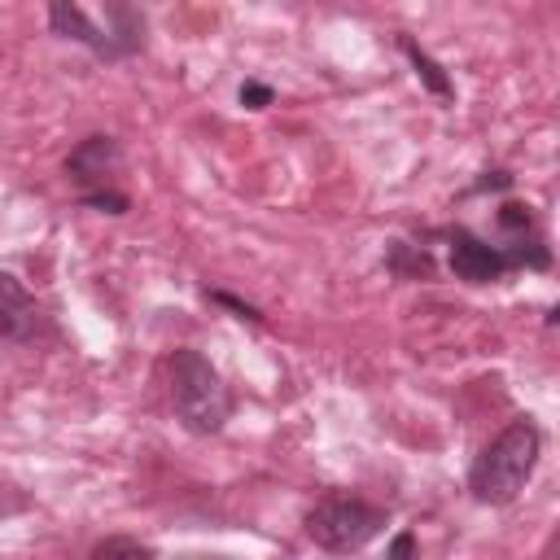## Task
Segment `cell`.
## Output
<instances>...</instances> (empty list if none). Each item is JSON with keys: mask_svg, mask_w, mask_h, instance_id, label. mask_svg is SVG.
Returning <instances> with one entry per match:
<instances>
[{"mask_svg": "<svg viewBox=\"0 0 560 560\" xmlns=\"http://www.w3.org/2000/svg\"><path fill=\"white\" fill-rule=\"evenodd\" d=\"M538 459H542V429H538V420L516 416L472 459V468H468V494L481 508H508L529 486Z\"/></svg>", "mask_w": 560, "mask_h": 560, "instance_id": "obj_1", "label": "cell"}, {"mask_svg": "<svg viewBox=\"0 0 560 560\" xmlns=\"http://www.w3.org/2000/svg\"><path fill=\"white\" fill-rule=\"evenodd\" d=\"M171 407H175V420L201 438L219 433L232 416V394L219 368L192 346H179L171 354Z\"/></svg>", "mask_w": 560, "mask_h": 560, "instance_id": "obj_2", "label": "cell"}, {"mask_svg": "<svg viewBox=\"0 0 560 560\" xmlns=\"http://www.w3.org/2000/svg\"><path fill=\"white\" fill-rule=\"evenodd\" d=\"M389 525V512L381 503H368L363 494H324L306 508L302 516V529L306 538L319 547V551H332V556H350V551H363L381 529Z\"/></svg>", "mask_w": 560, "mask_h": 560, "instance_id": "obj_3", "label": "cell"}, {"mask_svg": "<svg viewBox=\"0 0 560 560\" xmlns=\"http://www.w3.org/2000/svg\"><path fill=\"white\" fill-rule=\"evenodd\" d=\"M446 245H451V276L464 280V284H499L503 276H512V258L503 245L468 232V228H446L442 232Z\"/></svg>", "mask_w": 560, "mask_h": 560, "instance_id": "obj_4", "label": "cell"}, {"mask_svg": "<svg viewBox=\"0 0 560 560\" xmlns=\"http://www.w3.org/2000/svg\"><path fill=\"white\" fill-rule=\"evenodd\" d=\"M61 171H66V179H70L79 192L114 188V179H118V171H122V144H118L114 136H105V131L83 136V140L66 153Z\"/></svg>", "mask_w": 560, "mask_h": 560, "instance_id": "obj_5", "label": "cell"}, {"mask_svg": "<svg viewBox=\"0 0 560 560\" xmlns=\"http://www.w3.org/2000/svg\"><path fill=\"white\" fill-rule=\"evenodd\" d=\"M44 332H48V315H44L39 298L13 271H0V341L26 346Z\"/></svg>", "mask_w": 560, "mask_h": 560, "instance_id": "obj_6", "label": "cell"}, {"mask_svg": "<svg viewBox=\"0 0 560 560\" xmlns=\"http://www.w3.org/2000/svg\"><path fill=\"white\" fill-rule=\"evenodd\" d=\"M48 31H52L57 39L83 44V48H88V52H96L101 61H114L109 31H105V26H96L79 0H48Z\"/></svg>", "mask_w": 560, "mask_h": 560, "instance_id": "obj_7", "label": "cell"}, {"mask_svg": "<svg viewBox=\"0 0 560 560\" xmlns=\"http://www.w3.org/2000/svg\"><path fill=\"white\" fill-rule=\"evenodd\" d=\"M109 9V44H114V61L136 57L144 48V13L131 9V0H105Z\"/></svg>", "mask_w": 560, "mask_h": 560, "instance_id": "obj_8", "label": "cell"}, {"mask_svg": "<svg viewBox=\"0 0 560 560\" xmlns=\"http://www.w3.org/2000/svg\"><path fill=\"white\" fill-rule=\"evenodd\" d=\"M398 52L411 61V70H416V79H420V88L429 92V96H438V101H455V79L442 70V61H433L411 35H398Z\"/></svg>", "mask_w": 560, "mask_h": 560, "instance_id": "obj_9", "label": "cell"}, {"mask_svg": "<svg viewBox=\"0 0 560 560\" xmlns=\"http://www.w3.org/2000/svg\"><path fill=\"white\" fill-rule=\"evenodd\" d=\"M385 267H389L398 280H433V254H429V245L389 241V249H385Z\"/></svg>", "mask_w": 560, "mask_h": 560, "instance_id": "obj_10", "label": "cell"}, {"mask_svg": "<svg viewBox=\"0 0 560 560\" xmlns=\"http://www.w3.org/2000/svg\"><path fill=\"white\" fill-rule=\"evenodd\" d=\"M494 223H499V232H503V236L538 232V219H534V210H529L525 201H503V206L494 210Z\"/></svg>", "mask_w": 560, "mask_h": 560, "instance_id": "obj_11", "label": "cell"}, {"mask_svg": "<svg viewBox=\"0 0 560 560\" xmlns=\"http://www.w3.org/2000/svg\"><path fill=\"white\" fill-rule=\"evenodd\" d=\"M201 298L214 302V306H223V311H232L236 319H245V324H254V328L267 324V315H262L254 302H245V298H236V293H228V289H201Z\"/></svg>", "mask_w": 560, "mask_h": 560, "instance_id": "obj_12", "label": "cell"}, {"mask_svg": "<svg viewBox=\"0 0 560 560\" xmlns=\"http://www.w3.org/2000/svg\"><path fill=\"white\" fill-rule=\"evenodd\" d=\"M79 206L101 210V214H127L131 210V197L122 188H96V192H79Z\"/></svg>", "mask_w": 560, "mask_h": 560, "instance_id": "obj_13", "label": "cell"}, {"mask_svg": "<svg viewBox=\"0 0 560 560\" xmlns=\"http://www.w3.org/2000/svg\"><path fill=\"white\" fill-rule=\"evenodd\" d=\"M92 556H96V560H101V556H153V547H149V542H140V538L114 534V538H101V542L92 547Z\"/></svg>", "mask_w": 560, "mask_h": 560, "instance_id": "obj_14", "label": "cell"}, {"mask_svg": "<svg viewBox=\"0 0 560 560\" xmlns=\"http://www.w3.org/2000/svg\"><path fill=\"white\" fill-rule=\"evenodd\" d=\"M276 101V88L271 83H258V79H245L241 83V105L245 109H267Z\"/></svg>", "mask_w": 560, "mask_h": 560, "instance_id": "obj_15", "label": "cell"}, {"mask_svg": "<svg viewBox=\"0 0 560 560\" xmlns=\"http://www.w3.org/2000/svg\"><path fill=\"white\" fill-rule=\"evenodd\" d=\"M508 188H512V175L508 171H486L468 192H508Z\"/></svg>", "mask_w": 560, "mask_h": 560, "instance_id": "obj_16", "label": "cell"}, {"mask_svg": "<svg viewBox=\"0 0 560 560\" xmlns=\"http://www.w3.org/2000/svg\"><path fill=\"white\" fill-rule=\"evenodd\" d=\"M385 551H389L394 560H402V556H411V551H416V534H398V538H394V542H389Z\"/></svg>", "mask_w": 560, "mask_h": 560, "instance_id": "obj_17", "label": "cell"}]
</instances>
